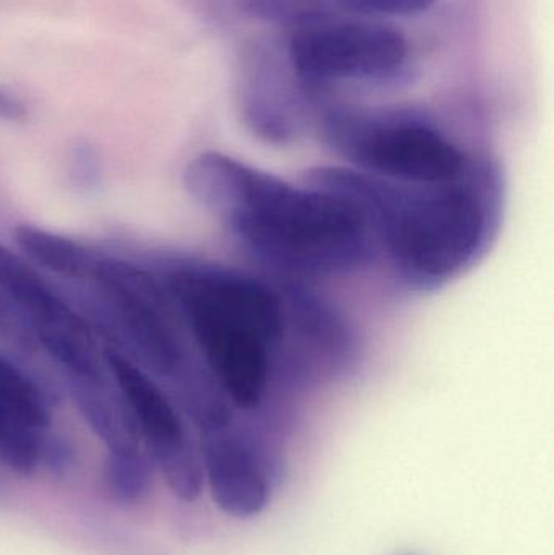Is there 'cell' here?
<instances>
[{
  "label": "cell",
  "instance_id": "5bb4252c",
  "mask_svg": "<svg viewBox=\"0 0 554 555\" xmlns=\"http://www.w3.org/2000/svg\"><path fill=\"white\" fill-rule=\"evenodd\" d=\"M153 465L150 455L142 452L109 453L104 466V486L114 502L133 505L146 498L153 485Z\"/></svg>",
  "mask_w": 554,
  "mask_h": 555
},
{
  "label": "cell",
  "instance_id": "7a4b0ae2",
  "mask_svg": "<svg viewBox=\"0 0 554 555\" xmlns=\"http://www.w3.org/2000/svg\"><path fill=\"white\" fill-rule=\"evenodd\" d=\"M308 178L347 197L403 286L436 291L477 266L500 233L504 181L497 163L477 156L461 178L396 182L348 166L311 169Z\"/></svg>",
  "mask_w": 554,
  "mask_h": 555
},
{
  "label": "cell",
  "instance_id": "e0dca14e",
  "mask_svg": "<svg viewBox=\"0 0 554 555\" xmlns=\"http://www.w3.org/2000/svg\"><path fill=\"white\" fill-rule=\"evenodd\" d=\"M344 12L360 15L410 16L425 12L438 0H337Z\"/></svg>",
  "mask_w": 554,
  "mask_h": 555
},
{
  "label": "cell",
  "instance_id": "30bf717a",
  "mask_svg": "<svg viewBox=\"0 0 554 555\" xmlns=\"http://www.w3.org/2000/svg\"><path fill=\"white\" fill-rule=\"evenodd\" d=\"M75 406L94 436L111 453L139 452L142 436L136 417L119 388L113 387L104 374L94 377L65 375Z\"/></svg>",
  "mask_w": 554,
  "mask_h": 555
},
{
  "label": "cell",
  "instance_id": "7c38bea8",
  "mask_svg": "<svg viewBox=\"0 0 554 555\" xmlns=\"http://www.w3.org/2000/svg\"><path fill=\"white\" fill-rule=\"evenodd\" d=\"M16 246L31 262L68 280H90L98 254L81 244L31 224L13 230Z\"/></svg>",
  "mask_w": 554,
  "mask_h": 555
},
{
  "label": "cell",
  "instance_id": "5b68a950",
  "mask_svg": "<svg viewBox=\"0 0 554 555\" xmlns=\"http://www.w3.org/2000/svg\"><path fill=\"white\" fill-rule=\"evenodd\" d=\"M104 312L139 361L171 380L194 358L168 287L142 267L98 256L90 276Z\"/></svg>",
  "mask_w": 554,
  "mask_h": 555
},
{
  "label": "cell",
  "instance_id": "6da1fadb",
  "mask_svg": "<svg viewBox=\"0 0 554 555\" xmlns=\"http://www.w3.org/2000/svg\"><path fill=\"white\" fill-rule=\"evenodd\" d=\"M184 188L250 257L283 275H351L379 259L355 205L308 176L293 184L208 152L189 163Z\"/></svg>",
  "mask_w": 554,
  "mask_h": 555
},
{
  "label": "cell",
  "instance_id": "9c48e42d",
  "mask_svg": "<svg viewBox=\"0 0 554 555\" xmlns=\"http://www.w3.org/2000/svg\"><path fill=\"white\" fill-rule=\"evenodd\" d=\"M267 67L263 55L247 65L240 87V111L246 126L263 142L285 145L293 142L302 129L301 101L295 88L280 80L272 62Z\"/></svg>",
  "mask_w": 554,
  "mask_h": 555
},
{
  "label": "cell",
  "instance_id": "ffe728a7",
  "mask_svg": "<svg viewBox=\"0 0 554 555\" xmlns=\"http://www.w3.org/2000/svg\"><path fill=\"white\" fill-rule=\"evenodd\" d=\"M26 116H28V109H26L25 103L15 94L0 90V120L20 122V120H25Z\"/></svg>",
  "mask_w": 554,
  "mask_h": 555
},
{
  "label": "cell",
  "instance_id": "9a60e30c",
  "mask_svg": "<svg viewBox=\"0 0 554 555\" xmlns=\"http://www.w3.org/2000/svg\"><path fill=\"white\" fill-rule=\"evenodd\" d=\"M241 12L260 22L305 26L327 22L338 7L337 0H237Z\"/></svg>",
  "mask_w": 554,
  "mask_h": 555
},
{
  "label": "cell",
  "instance_id": "44dd1931",
  "mask_svg": "<svg viewBox=\"0 0 554 555\" xmlns=\"http://www.w3.org/2000/svg\"><path fill=\"white\" fill-rule=\"evenodd\" d=\"M7 423L3 421V417L0 416V437H2L3 430H5Z\"/></svg>",
  "mask_w": 554,
  "mask_h": 555
},
{
  "label": "cell",
  "instance_id": "ac0fdd59",
  "mask_svg": "<svg viewBox=\"0 0 554 555\" xmlns=\"http://www.w3.org/2000/svg\"><path fill=\"white\" fill-rule=\"evenodd\" d=\"M70 176L75 185L80 189H91L100 179V163L96 153L88 143L81 142L72 150Z\"/></svg>",
  "mask_w": 554,
  "mask_h": 555
},
{
  "label": "cell",
  "instance_id": "4fadbf2b",
  "mask_svg": "<svg viewBox=\"0 0 554 555\" xmlns=\"http://www.w3.org/2000/svg\"><path fill=\"white\" fill-rule=\"evenodd\" d=\"M0 416L9 426L46 430L51 406L44 391L15 362L0 354Z\"/></svg>",
  "mask_w": 554,
  "mask_h": 555
},
{
  "label": "cell",
  "instance_id": "d6986e66",
  "mask_svg": "<svg viewBox=\"0 0 554 555\" xmlns=\"http://www.w3.org/2000/svg\"><path fill=\"white\" fill-rule=\"evenodd\" d=\"M0 333L15 339L25 348H33L36 341L22 313L2 293H0Z\"/></svg>",
  "mask_w": 554,
  "mask_h": 555
},
{
  "label": "cell",
  "instance_id": "277c9868",
  "mask_svg": "<svg viewBox=\"0 0 554 555\" xmlns=\"http://www.w3.org/2000/svg\"><path fill=\"white\" fill-rule=\"evenodd\" d=\"M319 130L348 168L387 181H452L477 159L415 109H328Z\"/></svg>",
  "mask_w": 554,
  "mask_h": 555
},
{
  "label": "cell",
  "instance_id": "2e32d148",
  "mask_svg": "<svg viewBox=\"0 0 554 555\" xmlns=\"http://www.w3.org/2000/svg\"><path fill=\"white\" fill-rule=\"evenodd\" d=\"M46 430H31L7 424L0 437V462L22 476H31L42 465Z\"/></svg>",
  "mask_w": 554,
  "mask_h": 555
},
{
  "label": "cell",
  "instance_id": "8992f818",
  "mask_svg": "<svg viewBox=\"0 0 554 555\" xmlns=\"http://www.w3.org/2000/svg\"><path fill=\"white\" fill-rule=\"evenodd\" d=\"M286 54L305 90L337 81L390 83L409 61V42L381 23L327 20L296 29Z\"/></svg>",
  "mask_w": 554,
  "mask_h": 555
},
{
  "label": "cell",
  "instance_id": "ba28073f",
  "mask_svg": "<svg viewBox=\"0 0 554 555\" xmlns=\"http://www.w3.org/2000/svg\"><path fill=\"white\" fill-rule=\"evenodd\" d=\"M201 460L215 505L234 518H253L269 504L272 456L263 440L234 421L201 436Z\"/></svg>",
  "mask_w": 554,
  "mask_h": 555
},
{
  "label": "cell",
  "instance_id": "7402d4cb",
  "mask_svg": "<svg viewBox=\"0 0 554 555\" xmlns=\"http://www.w3.org/2000/svg\"><path fill=\"white\" fill-rule=\"evenodd\" d=\"M407 555H413V554H407Z\"/></svg>",
  "mask_w": 554,
  "mask_h": 555
},
{
  "label": "cell",
  "instance_id": "52a82bcc",
  "mask_svg": "<svg viewBox=\"0 0 554 555\" xmlns=\"http://www.w3.org/2000/svg\"><path fill=\"white\" fill-rule=\"evenodd\" d=\"M104 365L126 398L153 465L179 501L194 502L204 489L201 452L168 395L123 351L106 348Z\"/></svg>",
  "mask_w": 554,
  "mask_h": 555
},
{
  "label": "cell",
  "instance_id": "3957f363",
  "mask_svg": "<svg viewBox=\"0 0 554 555\" xmlns=\"http://www.w3.org/2000/svg\"><path fill=\"white\" fill-rule=\"evenodd\" d=\"M197 358L234 410L262 406L309 345L302 294L215 263L181 262L165 280Z\"/></svg>",
  "mask_w": 554,
  "mask_h": 555
},
{
  "label": "cell",
  "instance_id": "8fae6325",
  "mask_svg": "<svg viewBox=\"0 0 554 555\" xmlns=\"http://www.w3.org/2000/svg\"><path fill=\"white\" fill-rule=\"evenodd\" d=\"M0 293L13 304L35 328L68 306L28 260L0 244Z\"/></svg>",
  "mask_w": 554,
  "mask_h": 555
}]
</instances>
